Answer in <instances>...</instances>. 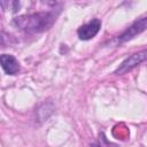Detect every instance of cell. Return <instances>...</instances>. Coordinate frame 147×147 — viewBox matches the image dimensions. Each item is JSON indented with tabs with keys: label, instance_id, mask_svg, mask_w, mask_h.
I'll return each mask as SVG.
<instances>
[{
	"label": "cell",
	"instance_id": "obj_1",
	"mask_svg": "<svg viewBox=\"0 0 147 147\" xmlns=\"http://www.w3.org/2000/svg\"><path fill=\"white\" fill-rule=\"evenodd\" d=\"M60 11L52 9L49 11H39L17 16L13 20V24L23 32L39 33L48 30L55 22Z\"/></svg>",
	"mask_w": 147,
	"mask_h": 147
},
{
	"label": "cell",
	"instance_id": "obj_2",
	"mask_svg": "<svg viewBox=\"0 0 147 147\" xmlns=\"http://www.w3.org/2000/svg\"><path fill=\"white\" fill-rule=\"evenodd\" d=\"M147 60V49L137 52L130 56H127L121 64L119 67L115 70V75H123L126 74L127 71L132 70L133 68H136L137 65H139L141 62Z\"/></svg>",
	"mask_w": 147,
	"mask_h": 147
},
{
	"label": "cell",
	"instance_id": "obj_3",
	"mask_svg": "<svg viewBox=\"0 0 147 147\" xmlns=\"http://www.w3.org/2000/svg\"><path fill=\"white\" fill-rule=\"evenodd\" d=\"M146 29H147V16L141 17V18L137 20L136 22H133L122 34H119L117 37L116 41L119 42V44H122V42H125L127 40H131L132 38H134L137 34L141 33Z\"/></svg>",
	"mask_w": 147,
	"mask_h": 147
},
{
	"label": "cell",
	"instance_id": "obj_4",
	"mask_svg": "<svg viewBox=\"0 0 147 147\" xmlns=\"http://www.w3.org/2000/svg\"><path fill=\"white\" fill-rule=\"evenodd\" d=\"M100 29H101V21L99 18H93L86 24L79 26L77 30V34L80 40H91L98 34Z\"/></svg>",
	"mask_w": 147,
	"mask_h": 147
},
{
	"label": "cell",
	"instance_id": "obj_5",
	"mask_svg": "<svg viewBox=\"0 0 147 147\" xmlns=\"http://www.w3.org/2000/svg\"><path fill=\"white\" fill-rule=\"evenodd\" d=\"M0 63H1V68L7 75H16L21 69L16 57L10 54H2L0 56Z\"/></svg>",
	"mask_w": 147,
	"mask_h": 147
},
{
	"label": "cell",
	"instance_id": "obj_6",
	"mask_svg": "<svg viewBox=\"0 0 147 147\" xmlns=\"http://www.w3.org/2000/svg\"><path fill=\"white\" fill-rule=\"evenodd\" d=\"M53 109H54V107H53L52 103H44V105H41L38 108V110H37V118L40 122L47 119L49 117L51 113H53Z\"/></svg>",
	"mask_w": 147,
	"mask_h": 147
},
{
	"label": "cell",
	"instance_id": "obj_7",
	"mask_svg": "<svg viewBox=\"0 0 147 147\" xmlns=\"http://www.w3.org/2000/svg\"><path fill=\"white\" fill-rule=\"evenodd\" d=\"M90 147H101L99 144H96V142H93V144H91V146Z\"/></svg>",
	"mask_w": 147,
	"mask_h": 147
}]
</instances>
